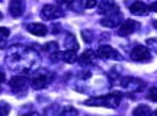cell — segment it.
Returning <instances> with one entry per match:
<instances>
[{"label": "cell", "mask_w": 157, "mask_h": 116, "mask_svg": "<svg viewBox=\"0 0 157 116\" xmlns=\"http://www.w3.org/2000/svg\"><path fill=\"white\" fill-rule=\"evenodd\" d=\"M129 12L132 15H137V16H146L148 13V6L143 2H135L132 5L129 6Z\"/></svg>", "instance_id": "cell-11"}, {"label": "cell", "mask_w": 157, "mask_h": 116, "mask_svg": "<svg viewBox=\"0 0 157 116\" xmlns=\"http://www.w3.org/2000/svg\"><path fill=\"white\" fill-rule=\"evenodd\" d=\"M52 58H60L61 61L64 62H68V64H74L76 61H77V54H76V51H63V52H56V54H52Z\"/></svg>", "instance_id": "cell-9"}, {"label": "cell", "mask_w": 157, "mask_h": 116, "mask_svg": "<svg viewBox=\"0 0 157 116\" xmlns=\"http://www.w3.org/2000/svg\"><path fill=\"white\" fill-rule=\"evenodd\" d=\"M122 100V94L119 92H113L109 93L106 96H102V97H92V99L86 100L84 105L86 106H103V107H118V105L121 103Z\"/></svg>", "instance_id": "cell-2"}, {"label": "cell", "mask_w": 157, "mask_h": 116, "mask_svg": "<svg viewBox=\"0 0 157 116\" xmlns=\"http://www.w3.org/2000/svg\"><path fill=\"white\" fill-rule=\"evenodd\" d=\"M9 35H10V31H9V29L0 26V39H6Z\"/></svg>", "instance_id": "cell-24"}, {"label": "cell", "mask_w": 157, "mask_h": 116, "mask_svg": "<svg viewBox=\"0 0 157 116\" xmlns=\"http://www.w3.org/2000/svg\"><path fill=\"white\" fill-rule=\"evenodd\" d=\"M131 58L137 62H147V61L151 60V54H150L147 47L137 44L131 51Z\"/></svg>", "instance_id": "cell-4"}, {"label": "cell", "mask_w": 157, "mask_h": 116, "mask_svg": "<svg viewBox=\"0 0 157 116\" xmlns=\"http://www.w3.org/2000/svg\"><path fill=\"white\" fill-rule=\"evenodd\" d=\"M98 5V3H96V2H86V3H84V7H95V6Z\"/></svg>", "instance_id": "cell-27"}, {"label": "cell", "mask_w": 157, "mask_h": 116, "mask_svg": "<svg viewBox=\"0 0 157 116\" xmlns=\"http://www.w3.org/2000/svg\"><path fill=\"white\" fill-rule=\"evenodd\" d=\"M44 51L45 52H50L51 55H52V54L58 52V44L57 42H48V44L44 45Z\"/></svg>", "instance_id": "cell-19"}, {"label": "cell", "mask_w": 157, "mask_h": 116, "mask_svg": "<svg viewBox=\"0 0 157 116\" xmlns=\"http://www.w3.org/2000/svg\"><path fill=\"white\" fill-rule=\"evenodd\" d=\"M26 31L29 33H32V35H36V36H45L47 32H48V29L45 26L44 23H28L26 25Z\"/></svg>", "instance_id": "cell-10"}, {"label": "cell", "mask_w": 157, "mask_h": 116, "mask_svg": "<svg viewBox=\"0 0 157 116\" xmlns=\"http://www.w3.org/2000/svg\"><path fill=\"white\" fill-rule=\"evenodd\" d=\"M151 116H157V110H154V112H153V113H151Z\"/></svg>", "instance_id": "cell-32"}, {"label": "cell", "mask_w": 157, "mask_h": 116, "mask_svg": "<svg viewBox=\"0 0 157 116\" xmlns=\"http://www.w3.org/2000/svg\"><path fill=\"white\" fill-rule=\"evenodd\" d=\"M119 23H122V16H121V12L117 10L108 15V16H103L101 19V25L102 26H106V28H117Z\"/></svg>", "instance_id": "cell-6"}, {"label": "cell", "mask_w": 157, "mask_h": 116, "mask_svg": "<svg viewBox=\"0 0 157 116\" xmlns=\"http://www.w3.org/2000/svg\"><path fill=\"white\" fill-rule=\"evenodd\" d=\"M23 116H39V115L36 113V112H31V113H25Z\"/></svg>", "instance_id": "cell-29"}, {"label": "cell", "mask_w": 157, "mask_h": 116, "mask_svg": "<svg viewBox=\"0 0 157 116\" xmlns=\"http://www.w3.org/2000/svg\"><path fill=\"white\" fill-rule=\"evenodd\" d=\"M23 9H25V5H23L21 0H13V2L9 3V12H10V15L13 17L22 16Z\"/></svg>", "instance_id": "cell-12"}, {"label": "cell", "mask_w": 157, "mask_h": 116, "mask_svg": "<svg viewBox=\"0 0 157 116\" xmlns=\"http://www.w3.org/2000/svg\"><path fill=\"white\" fill-rule=\"evenodd\" d=\"M47 84H48V78L45 76H36V77H34L31 80V86L35 90H41V88L47 87Z\"/></svg>", "instance_id": "cell-15"}, {"label": "cell", "mask_w": 157, "mask_h": 116, "mask_svg": "<svg viewBox=\"0 0 157 116\" xmlns=\"http://www.w3.org/2000/svg\"><path fill=\"white\" fill-rule=\"evenodd\" d=\"M98 57H99V58H105V60H122L121 54H119L115 48L109 47V45H102V47H99Z\"/></svg>", "instance_id": "cell-5"}, {"label": "cell", "mask_w": 157, "mask_h": 116, "mask_svg": "<svg viewBox=\"0 0 157 116\" xmlns=\"http://www.w3.org/2000/svg\"><path fill=\"white\" fill-rule=\"evenodd\" d=\"M6 64L13 71H35L39 65V55L34 48H28L25 45H12L6 55Z\"/></svg>", "instance_id": "cell-1"}, {"label": "cell", "mask_w": 157, "mask_h": 116, "mask_svg": "<svg viewBox=\"0 0 157 116\" xmlns=\"http://www.w3.org/2000/svg\"><path fill=\"white\" fill-rule=\"evenodd\" d=\"M10 112V105H7L6 102H0V116H7Z\"/></svg>", "instance_id": "cell-21"}, {"label": "cell", "mask_w": 157, "mask_h": 116, "mask_svg": "<svg viewBox=\"0 0 157 116\" xmlns=\"http://www.w3.org/2000/svg\"><path fill=\"white\" fill-rule=\"evenodd\" d=\"M147 47H148V50H151L154 54H157V38L147 39Z\"/></svg>", "instance_id": "cell-22"}, {"label": "cell", "mask_w": 157, "mask_h": 116, "mask_svg": "<svg viewBox=\"0 0 157 116\" xmlns=\"http://www.w3.org/2000/svg\"><path fill=\"white\" fill-rule=\"evenodd\" d=\"M9 84H10V87L15 90V92H19L21 88H25L26 87V84H28V80L23 77V76H15V77L10 78V81H9Z\"/></svg>", "instance_id": "cell-13"}, {"label": "cell", "mask_w": 157, "mask_h": 116, "mask_svg": "<svg viewBox=\"0 0 157 116\" xmlns=\"http://www.w3.org/2000/svg\"><path fill=\"white\" fill-rule=\"evenodd\" d=\"M82 36H83V39L86 41V42H89L90 39H92V35H90L87 31H83V32H82Z\"/></svg>", "instance_id": "cell-25"}, {"label": "cell", "mask_w": 157, "mask_h": 116, "mask_svg": "<svg viewBox=\"0 0 157 116\" xmlns=\"http://www.w3.org/2000/svg\"><path fill=\"white\" fill-rule=\"evenodd\" d=\"M64 16V12L58 7V6L54 5H45L42 9H41V17L44 21H54V19H60V17Z\"/></svg>", "instance_id": "cell-3"}, {"label": "cell", "mask_w": 157, "mask_h": 116, "mask_svg": "<svg viewBox=\"0 0 157 116\" xmlns=\"http://www.w3.org/2000/svg\"><path fill=\"white\" fill-rule=\"evenodd\" d=\"M5 74H3V73H2V71H0V83H3V81H5Z\"/></svg>", "instance_id": "cell-30"}, {"label": "cell", "mask_w": 157, "mask_h": 116, "mask_svg": "<svg viewBox=\"0 0 157 116\" xmlns=\"http://www.w3.org/2000/svg\"><path fill=\"white\" fill-rule=\"evenodd\" d=\"M117 10H119V9L112 2H103V3L99 5V13L103 15V16H108V15H111V13H113V12H117Z\"/></svg>", "instance_id": "cell-14"}, {"label": "cell", "mask_w": 157, "mask_h": 116, "mask_svg": "<svg viewBox=\"0 0 157 116\" xmlns=\"http://www.w3.org/2000/svg\"><path fill=\"white\" fill-rule=\"evenodd\" d=\"M5 47H6V41L5 39H0V50H3Z\"/></svg>", "instance_id": "cell-28"}, {"label": "cell", "mask_w": 157, "mask_h": 116, "mask_svg": "<svg viewBox=\"0 0 157 116\" xmlns=\"http://www.w3.org/2000/svg\"><path fill=\"white\" fill-rule=\"evenodd\" d=\"M61 116H78V112L77 109H74L73 106H67V107L63 109Z\"/></svg>", "instance_id": "cell-20"}, {"label": "cell", "mask_w": 157, "mask_h": 116, "mask_svg": "<svg viewBox=\"0 0 157 116\" xmlns=\"http://www.w3.org/2000/svg\"><path fill=\"white\" fill-rule=\"evenodd\" d=\"M153 26H154V28L157 29V21H154V22H153Z\"/></svg>", "instance_id": "cell-31"}, {"label": "cell", "mask_w": 157, "mask_h": 116, "mask_svg": "<svg viewBox=\"0 0 157 116\" xmlns=\"http://www.w3.org/2000/svg\"><path fill=\"white\" fill-rule=\"evenodd\" d=\"M147 99L151 100V102H157V87L148 88V92H147Z\"/></svg>", "instance_id": "cell-23"}, {"label": "cell", "mask_w": 157, "mask_h": 116, "mask_svg": "<svg viewBox=\"0 0 157 116\" xmlns=\"http://www.w3.org/2000/svg\"><path fill=\"white\" fill-rule=\"evenodd\" d=\"M64 44H66V48L68 51H76L77 50V41H76V36L71 35V33H68L67 38L64 39Z\"/></svg>", "instance_id": "cell-18"}, {"label": "cell", "mask_w": 157, "mask_h": 116, "mask_svg": "<svg viewBox=\"0 0 157 116\" xmlns=\"http://www.w3.org/2000/svg\"><path fill=\"white\" fill-rule=\"evenodd\" d=\"M2 17H3V15H2V13H0V19H2Z\"/></svg>", "instance_id": "cell-33"}, {"label": "cell", "mask_w": 157, "mask_h": 116, "mask_svg": "<svg viewBox=\"0 0 157 116\" xmlns=\"http://www.w3.org/2000/svg\"><path fill=\"white\" fill-rule=\"evenodd\" d=\"M138 28V22H135L132 19H125L121 26H119V35L121 36H127V35H131L132 32H135Z\"/></svg>", "instance_id": "cell-7"}, {"label": "cell", "mask_w": 157, "mask_h": 116, "mask_svg": "<svg viewBox=\"0 0 157 116\" xmlns=\"http://www.w3.org/2000/svg\"><path fill=\"white\" fill-rule=\"evenodd\" d=\"M148 10L156 12V13H157V2H154V3H151V5L148 6Z\"/></svg>", "instance_id": "cell-26"}, {"label": "cell", "mask_w": 157, "mask_h": 116, "mask_svg": "<svg viewBox=\"0 0 157 116\" xmlns=\"http://www.w3.org/2000/svg\"><path fill=\"white\" fill-rule=\"evenodd\" d=\"M119 84L127 90H138L140 87H143V81L140 78H134V77H124L121 78Z\"/></svg>", "instance_id": "cell-8"}, {"label": "cell", "mask_w": 157, "mask_h": 116, "mask_svg": "<svg viewBox=\"0 0 157 116\" xmlns=\"http://www.w3.org/2000/svg\"><path fill=\"white\" fill-rule=\"evenodd\" d=\"M78 61L82 62V64H92L93 61H95V52L93 51H84L83 54L80 55V58H78Z\"/></svg>", "instance_id": "cell-17"}, {"label": "cell", "mask_w": 157, "mask_h": 116, "mask_svg": "<svg viewBox=\"0 0 157 116\" xmlns=\"http://www.w3.org/2000/svg\"><path fill=\"white\" fill-rule=\"evenodd\" d=\"M151 109H150V106L147 105H140L137 106L134 109V112H132V115L134 116H151Z\"/></svg>", "instance_id": "cell-16"}]
</instances>
